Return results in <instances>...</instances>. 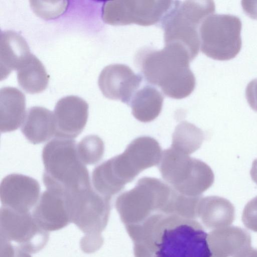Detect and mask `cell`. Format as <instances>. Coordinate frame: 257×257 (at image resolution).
<instances>
[{
    "label": "cell",
    "instance_id": "6",
    "mask_svg": "<svg viewBox=\"0 0 257 257\" xmlns=\"http://www.w3.org/2000/svg\"><path fill=\"white\" fill-rule=\"evenodd\" d=\"M241 22L235 16L212 14L199 27L200 49L207 57L226 61L234 58L241 48Z\"/></svg>",
    "mask_w": 257,
    "mask_h": 257
},
{
    "label": "cell",
    "instance_id": "15",
    "mask_svg": "<svg viewBox=\"0 0 257 257\" xmlns=\"http://www.w3.org/2000/svg\"><path fill=\"white\" fill-rule=\"evenodd\" d=\"M162 154L161 146L156 139L149 136H141L133 140L121 155L136 177L144 170L158 165Z\"/></svg>",
    "mask_w": 257,
    "mask_h": 257
},
{
    "label": "cell",
    "instance_id": "9",
    "mask_svg": "<svg viewBox=\"0 0 257 257\" xmlns=\"http://www.w3.org/2000/svg\"><path fill=\"white\" fill-rule=\"evenodd\" d=\"M172 1H112L104 3L102 19L106 24L148 26L161 22L174 4Z\"/></svg>",
    "mask_w": 257,
    "mask_h": 257
},
{
    "label": "cell",
    "instance_id": "12",
    "mask_svg": "<svg viewBox=\"0 0 257 257\" xmlns=\"http://www.w3.org/2000/svg\"><path fill=\"white\" fill-rule=\"evenodd\" d=\"M40 187L34 178L20 174L6 176L0 185L2 206L20 212H28L37 203Z\"/></svg>",
    "mask_w": 257,
    "mask_h": 257
},
{
    "label": "cell",
    "instance_id": "17",
    "mask_svg": "<svg viewBox=\"0 0 257 257\" xmlns=\"http://www.w3.org/2000/svg\"><path fill=\"white\" fill-rule=\"evenodd\" d=\"M31 54L25 39L11 30L2 31L0 36V79L6 78L18 69Z\"/></svg>",
    "mask_w": 257,
    "mask_h": 257
},
{
    "label": "cell",
    "instance_id": "20",
    "mask_svg": "<svg viewBox=\"0 0 257 257\" xmlns=\"http://www.w3.org/2000/svg\"><path fill=\"white\" fill-rule=\"evenodd\" d=\"M197 211L205 225L218 229L229 226L235 218V208L227 199L218 196L202 197Z\"/></svg>",
    "mask_w": 257,
    "mask_h": 257
},
{
    "label": "cell",
    "instance_id": "18",
    "mask_svg": "<svg viewBox=\"0 0 257 257\" xmlns=\"http://www.w3.org/2000/svg\"><path fill=\"white\" fill-rule=\"evenodd\" d=\"M26 98L18 89L3 87L0 90V131L7 133L17 130L26 114Z\"/></svg>",
    "mask_w": 257,
    "mask_h": 257
},
{
    "label": "cell",
    "instance_id": "28",
    "mask_svg": "<svg viewBox=\"0 0 257 257\" xmlns=\"http://www.w3.org/2000/svg\"><path fill=\"white\" fill-rule=\"evenodd\" d=\"M244 11L250 17L257 19V2L242 1Z\"/></svg>",
    "mask_w": 257,
    "mask_h": 257
},
{
    "label": "cell",
    "instance_id": "26",
    "mask_svg": "<svg viewBox=\"0 0 257 257\" xmlns=\"http://www.w3.org/2000/svg\"><path fill=\"white\" fill-rule=\"evenodd\" d=\"M242 221L246 228L257 232V196L245 206L242 212Z\"/></svg>",
    "mask_w": 257,
    "mask_h": 257
},
{
    "label": "cell",
    "instance_id": "11",
    "mask_svg": "<svg viewBox=\"0 0 257 257\" xmlns=\"http://www.w3.org/2000/svg\"><path fill=\"white\" fill-rule=\"evenodd\" d=\"M142 81V76L135 73L128 66L114 64L103 69L98 84L105 97L120 100L128 105Z\"/></svg>",
    "mask_w": 257,
    "mask_h": 257
},
{
    "label": "cell",
    "instance_id": "7",
    "mask_svg": "<svg viewBox=\"0 0 257 257\" xmlns=\"http://www.w3.org/2000/svg\"><path fill=\"white\" fill-rule=\"evenodd\" d=\"M71 222L84 233V238L102 239L101 232L108 220L111 199L92 187L68 194Z\"/></svg>",
    "mask_w": 257,
    "mask_h": 257
},
{
    "label": "cell",
    "instance_id": "19",
    "mask_svg": "<svg viewBox=\"0 0 257 257\" xmlns=\"http://www.w3.org/2000/svg\"><path fill=\"white\" fill-rule=\"evenodd\" d=\"M21 131L31 143L45 142L55 136L53 113L46 108L34 106L26 112Z\"/></svg>",
    "mask_w": 257,
    "mask_h": 257
},
{
    "label": "cell",
    "instance_id": "2",
    "mask_svg": "<svg viewBox=\"0 0 257 257\" xmlns=\"http://www.w3.org/2000/svg\"><path fill=\"white\" fill-rule=\"evenodd\" d=\"M191 61L188 50L177 43L165 44L160 50L141 49L135 58L147 82L159 87L168 97L177 99L188 96L195 87Z\"/></svg>",
    "mask_w": 257,
    "mask_h": 257
},
{
    "label": "cell",
    "instance_id": "1",
    "mask_svg": "<svg viewBox=\"0 0 257 257\" xmlns=\"http://www.w3.org/2000/svg\"><path fill=\"white\" fill-rule=\"evenodd\" d=\"M147 228L150 257H212L208 235L197 220L170 213L151 216Z\"/></svg>",
    "mask_w": 257,
    "mask_h": 257
},
{
    "label": "cell",
    "instance_id": "13",
    "mask_svg": "<svg viewBox=\"0 0 257 257\" xmlns=\"http://www.w3.org/2000/svg\"><path fill=\"white\" fill-rule=\"evenodd\" d=\"M55 138L74 139L84 128L88 115V105L82 98L74 95L59 99L54 111Z\"/></svg>",
    "mask_w": 257,
    "mask_h": 257
},
{
    "label": "cell",
    "instance_id": "24",
    "mask_svg": "<svg viewBox=\"0 0 257 257\" xmlns=\"http://www.w3.org/2000/svg\"><path fill=\"white\" fill-rule=\"evenodd\" d=\"M77 151L80 159L85 165H93L103 157L104 143L98 136L88 135L77 144Z\"/></svg>",
    "mask_w": 257,
    "mask_h": 257
},
{
    "label": "cell",
    "instance_id": "5",
    "mask_svg": "<svg viewBox=\"0 0 257 257\" xmlns=\"http://www.w3.org/2000/svg\"><path fill=\"white\" fill-rule=\"evenodd\" d=\"M215 10L212 1H174L161 22L165 44L177 43L184 46L193 60L200 48L199 27L203 20Z\"/></svg>",
    "mask_w": 257,
    "mask_h": 257
},
{
    "label": "cell",
    "instance_id": "29",
    "mask_svg": "<svg viewBox=\"0 0 257 257\" xmlns=\"http://www.w3.org/2000/svg\"><path fill=\"white\" fill-rule=\"evenodd\" d=\"M236 257H257V249L250 247L243 251Z\"/></svg>",
    "mask_w": 257,
    "mask_h": 257
},
{
    "label": "cell",
    "instance_id": "16",
    "mask_svg": "<svg viewBox=\"0 0 257 257\" xmlns=\"http://www.w3.org/2000/svg\"><path fill=\"white\" fill-rule=\"evenodd\" d=\"M251 241L249 233L236 226L218 228L208 235L212 257H236L251 247Z\"/></svg>",
    "mask_w": 257,
    "mask_h": 257
},
{
    "label": "cell",
    "instance_id": "23",
    "mask_svg": "<svg viewBox=\"0 0 257 257\" xmlns=\"http://www.w3.org/2000/svg\"><path fill=\"white\" fill-rule=\"evenodd\" d=\"M204 140V135L200 128L184 121L176 127L171 147L189 155L200 148Z\"/></svg>",
    "mask_w": 257,
    "mask_h": 257
},
{
    "label": "cell",
    "instance_id": "31",
    "mask_svg": "<svg viewBox=\"0 0 257 257\" xmlns=\"http://www.w3.org/2000/svg\"><path fill=\"white\" fill-rule=\"evenodd\" d=\"M14 257H31L29 253H28L18 247L16 246V252Z\"/></svg>",
    "mask_w": 257,
    "mask_h": 257
},
{
    "label": "cell",
    "instance_id": "22",
    "mask_svg": "<svg viewBox=\"0 0 257 257\" xmlns=\"http://www.w3.org/2000/svg\"><path fill=\"white\" fill-rule=\"evenodd\" d=\"M49 79V76L43 64L32 54L17 70L19 85L30 94L44 91L48 86Z\"/></svg>",
    "mask_w": 257,
    "mask_h": 257
},
{
    "label": "cell",
    "instance_id": "27",
    "mask_svg": "<svg viewBox=\"0 0 257 257\" xmlns=\"http://www.w3.org/2000/svg\"><path fill=\"white\" fill-rule=\"evenodd\" d=\"M246 98L250 107L257 111V79L251 81L245 90Z\"/></svg>",
    "mask_w": 257,
    "mask_h": 257
},
{
    "label": "cell",
    "instance_id": "4",
    "mask_svg": "<svg viewBox=\"0 0 257 257\" xmlns=\"http://www.w3.org/2000/svg\"><path fill=\"white\" fill-rule=\"evenodd\" d=\"M158 168L166 183L188 196H200L214 181L207 164L172 147L162 151Z\"/></svg>",
    "mask_w": 257,
    "mask_h": 257
},
{
    "label": "cell",
    "instance_id": "10",
    "mask_svg": "<svg viewBox=\"0 0 257 257\" xmlns=\"http://www.w3.org/2000/svg\"><path fill=\"white\" fill-rule=\"evenodd\" d=\"M1 239L29 253L41 250L47 243L49 233L37 223L32 214L20 212L2 206L0 210Z\"/></svg>",
    "mask_w": 257,
    "mask_h": 257
},
{
    "label": "cell",
    "instance_id": "30",
    "mask_svg": "<svg viewBox=\"0 0 257 257\" xmlns=\"http://www.w3.org/2000/svg\"><path fill=\"white\" fill-rule=\"evenodd\" d=\"M250 175L252 180L257 184V159L252 162Z\"/></svg>",
    "mask_w": 257,
    "mask_h": 257
},
{
    "label": "cell",
    "instance_id": "3",
    "mask_svg": "<svg viewBox=\"0 0 257 257\" xmlns=\"http://www.w3.org/2000/svg\"><path fill=\"white\" fill-rule=\"evenodd\" d=\"M42 157L47 189L73 194L91 187L89 172L78 156L74 140L55 138L44 146Z\"/></svg>",
    "mask_w": 257,
    "mask_h": 257
},
{
    "label": "cell",
    "instance_id": "21",
    "mask_svg": "<svg viewBox=\"0 0 257 257\" xmlns=\"http://www.w3.org/2000/svg\"><path fill=\"white\" fill-rule=\"evenodd\" d=\"M163 100V96L158 90L147 85L136 91L128 105L137 120L149 122L156 119L161 113Z\"/></svg>",
    "mask_w": 257,
    "mask_h": 257
},
{
    "label": "cell",
    "instance_id": "25",
    "mask_svg": "<svg viewBox=\"0 0 257 257\" xmlns=\"http://www.w3.org/2000/svg\"><path fill=\"white\" fill-rule=\"evenodd\" d=\"M30 2L34 13L46 19L59 17L65 12L68 6L67 1H31Z\"/></svg>",
    "mask_w": 257,
    "mask_h": 257
},
{
    "label": "cell",
    "instance_id": "8",
    "mask_svg": "<svg viewBox=\"0 0 257 257\" xmlns=\"http://www.w3.org/2000/svg\"><path fill=\"white\" fill-rule=\"evenodd\" d=\"M173 190L160 179L145 177L139 180L133 189L117 197L115 206L123 217L142 215L157 208L165 211Z\"/></svg>",
    "mask_w": 257,
    "mask_h": 257
},
{
    "label": "cell",
    "instance_id": "14",
    "mask_svg": "<svg viewBox=\"0 0 257 257\" xmlns=\"http://www.w3.org/2000/svg\"><path fill=\"white\" fill-rule=\"evenodd\" d=\"M32 215L39 226L48 232L63 228L71 222L68 194L47 189L40 197Z\"/></svg>",
    "mask_w": 257,
    "mask_h": 257
}]
</instances>
